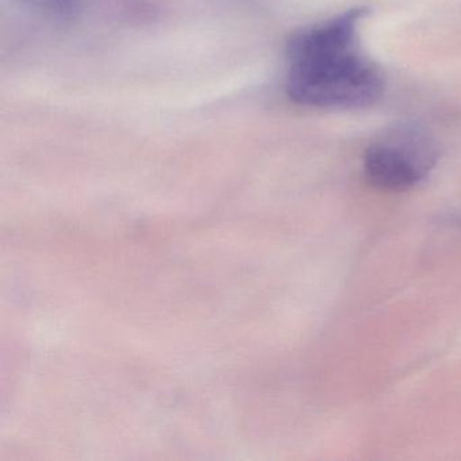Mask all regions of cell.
I'll return each mask as SVG.
<instances>
[{
    "mask_svg": "<svg viewBox=\"0 0 461 461\" xmlns=\"http://www.w3.org/2000/svg\"><path fill=\"white\" fill-rule=\"evenodd\" d=\"M363 7L301 29L285 48L288 98L312 109H366L379 101L384 79L358 47Z\"/></svg>",
    "mask_w": 461,
    "mask_h": 461,
    "instance_id": "obj_1",
    "label": "cell"
},
{
    "mask_svg": "<svg viewBox=\"0 0 461 461\" xmlns=\"http://www.w3.org/2000/svg\"><path fill=\"white\" fill-rule=\"evenodd\" d=\"M456 223H458V225H460V226H461V217H460V218H458V220H457V221H456Z\"/></svg>",
    "mask_w": 461,
    "mask_h": 461,
    "instance_id": "obj_4",
    "label": "cell"
},
{
    "mask_svg": "<svg viewBox=\"0 0 461 461\" xmlns=\"http://www.w3.org/2000/svg\"><path fill=\"white\" fill-rule=\"evenodd\" d=\"M438 161L436 140L422 126L401 123L383 131L364 153V174L374 187L406 191L429 176Z\"/></svg>",
    "mask_w": 461,
    "mask_h": 461,
    "instance_id": "obj_2",
    "label": "cell"
},
{
    "mask_svg": "<svg viewBox=\"0 0 461 461\" xmlns=\"http://www.w3.org/2000/svg\"><path fill=\"white\" fill-rule=\"evenodd\" d=\"M20 2L36 7V9L66 12V10L72 9L79 0H20Z\"/></svg>",
    "mask_w": 461,
    "mask_h": 461,
    "instance_id": "obj_3",
    "label": "cell"
}]
</instances>
